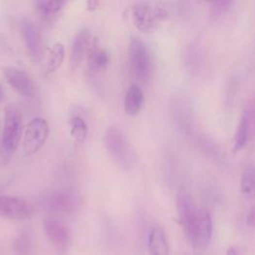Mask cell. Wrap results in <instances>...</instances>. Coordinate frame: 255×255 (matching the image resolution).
<instances>
[{
    "mask_svg": "<svg viewBox=\"0 0 255 255\" xmlns=\"http://www.w3.org/2000/svg\"><path fill=\"white\" fill-rule=\"evenodd\" d=\"M176 205L179 223L189 243L196 248L206 247L213 233L210 213L205 208L197 207L192 198L185 192L177 195Z\"/></svg>",
    "mask_w": 255,
    "mask_h": 255,
    "instance_id": "6da1fadb",
    "label": "cell"
},
{
    "mask_svg": "<svg viewBox=\"0 0 255 255\" xmlns=\"http://www.w3.org/2000/svg\"><path fill=\"white\" fill-rule=\"evenodd\" d=\"M104 143L109 155L121 169L129 171L137 165V153L129 139L119 128H109L104 135Z\"/></svg>",
    "mask_w": 255,
    "mask_h": 255,
    "instance_id": "7a4b0ae2",
    "label": "cell"
},
{
    "mask_svg": "<svg viewBox=\"0 0 255 255\" xmlns=\"http://www.w3.org/2000/svg\"><path fill=\"white\" fill-rule=\"evenodd\" d=\"M168 18V10L160 3L135 2L132 6V19L136 28L144 33L157 30Z\"/></svg>",
    "mask_w": 255,
    "mask_h": 255,
    "instance_id": "3957f363",
    "label": "cell"
},
{
    "mask_svg": "<svg viewBox=\"0 0 255 255\" xmlns=\"http://www.w3.org/2000/svg\"><path fill=\"white\" fill-rule=\"evenodd\" d=\"M43 206L52 213L70 215L79 209L81 197L77 191L71 189H59L53 191L44 197Z\"/></svg>",
    "mask_w": 255,
    "mask_h": 255,
    "instance_id": "277c9868",
    "label": "cell"
},
{
    "mask_svg": "<svg viewBox=\"0 0 255 255\" xmlns=\"http://www.w3.org/2000/svg\"><path fill=\"white\" fill-rule=\"evenodd\" d=\"M129 60L133 74L138 81L148 82L152 74L151 54L147 45L137 37H133L130 41Z\"/></svg>",
    "mask_w": 255,
    "mask_h": 255,
    "instance_id": "5b68a950",
    "label": "cell"
},
{
    "mask_svg": "<svg viewBox=\"0 0 255 255\" xmlns=\"http://www.w3.org/2000/svg\"><path fill=\"white\" fill-rule=\"evenodd\" d=\"M50 133L48 122L42 117L32 119L26 126L22 140V155L29 157L37 153L45 144Z\"/></svg>",
    "mask_w": 255,
    "mask_h": 255,
    "instance_id": "8992f818",
    "label": "cell"
},
{
    "mask_svg": "<svg viewBox=\"0 0 255 255\" xmlns=\"http://www.w3.org/2000/svg\"><path fill=\"white\" fill-rule=\"evenodd\" d=\"M23 133V124L20 112L13 106H7L4 112V125L1 137L3 149L13 154L20 143Z\"/></svg>",
    "mask_w": 255,
    "mask_h": 255,
    "instance_id": "52a82bcc",
    "label": "cell"
},
{
    "mask_svg": "<svg viewBox=\"0 0 255 255\" xmlns=\"http://www.w3.org/2000/svg\"><path fill=\"white\" fill-rule=\"evenodd\" d=\"M44 232L50 243L59 252H65L71 244V231L58 217L48 216L43 222Z\"/></svg>",
    "mask_w": 255,
    "mask_h": 255,
    "instance_id": "ba28073f",
    "label": "cell"
},
{
    "mask_svg": "<svg viewBox=\"0 0 255 255\" xmlns=\"http://www.w3.org/2000/svg\"><path fill=\"white\" fill-rule=\"evenodd\" d=\"M97 45L98 42L96 38L89 29L80 30L72 44V49L70 54L71 65L74 68L79 67L84 61L87 60L91 51H92Z\"/></svg>",
    "mask_w": 255,
    "mask_h": 255,
    "instance_id": "9c48e42d",
    "label": "cell"
},
{
    "mask_svg": "<svg viewBox=\"0 0 255 255\" xmlns=\"http://www.w3.org/2000/svg\"><path fill=\"white\" fill-rule=\"evenodd\" d=\"M33 213V208L25 199L0 195V217L14 221H23L29 218Z\"/></svg>",
    "mask_w": 255,
    "mask_h": 255,
    "instance_id": "30bf717a",
    "label": "cell"
},
{
    "mask_svg": "<svg viewBox=\"0 0 255 255\" xmlns=\"http://www.w3.org/2000/svg\"><path fill=\"white\" fill-rule=\"evenodd\" d=\"M253 123H254V108L252 104H248L244 108L240 118V122L234 135L233 144H232L233 153L240 152L249 143L253 132Z\"/></svg>",
    "mask_w": 255,
    "mask_h": 255,
    "instance_id": "8fae6325",
    "label": "cell"
},
{
    "mask_svg": "<svg viewBox=\"0 0 255 255\" xmlns=\"http://www.w3.org/2000/svg\"><path fill=\"white\" fill-rule=\"evenodd\" d=\"M3 76L6 82L18 93L24 97H33L35 94V86L32 79L26 72L16 67L3 68Z\"/></svg>",
    "mask_w": 255,
    "mask_h": 255,
    "instance_id": "7c38bea8",
    "label": "cell"
},
{
    "mask_svg": "<svg viewBox=\"0 0 255 255\" xmlns=\"http://www.w3.org/2000/svg\"><path fill=\"white\" fill-rule=\"evenodd\" d=\"M20 30L30 57L38 60L42 54V39L38 27L30 19H23Z\"/></svg>",
    "mask_w": 255,
    "mask_h": 255,
    "instance_id": "4fadbf2b",
    "label": "cell"
},
{
    "mask_svg": "<svg viewBox=\"0 0 255 255\" xmlns=\"http://www.w3.org/2000/svg\"><path fill=\"white\" fill-rule=\"evenodd\" d=\"M150 255H170V246L166 232L160 226H154L148 236Z\"/></svg>",
    "mask_w": 255,
    "mask_h": 255,
    "instance_id": "5bb4252c",
    "label": "cell"
},
{
    "mask_svg": "<svg viewBox=\"0 0 255 255\" xmlns=\"http://www.w3.org/2000/svg\"><path fill=\"white\" fill-rule=\"evenodd\" d=\"M143 103L144 96L142 89L138 85L132 84L128 89L124 99V109L126 114L132 117L137 116L142 111Z\"/></svg>",
    "mask_w": 255,
    "mask_h": 255,
    "instance_id": "9a60e30c",
    "label": "cell"
},
{
    "mask_svg": "<svg viewBox=\"0 0 255 255\" xmlns=\"http://www.w3.org/2000/svg\"><path fill=\"white\" fill-rule=\"evenodd\" d=\"M65 58V47L62 43L54 44L49 52L48 61L46 65V74L51 75L55 73L63 64Z\"/></svg>",
    "mask_w": 255,
    "mask_h": 255,
    "instance_id": "2e32d148",
    "label": "cell"
},
{
    "mask_svg": "<svg viewBox=\"0 0 255 255\" xmlns=\"http://www.w3.org/2000/svg\"><path fill=\"white\" fill-rule=\"evenodd\" d=\"M87 64L89 65L90 70L94 72L101 71L105 69L109 63H110V54L108 53L107 50L102 49L97 45L92 51H91L90 55L87 58Z\"/></svg>",
    "mask_w": 255,
    "mask_h": 255,
    "instance_id": "e0dca14e",
    "label": "cell"
},
{
    "mask_svg": "<svg viewBox=\"0 0 255 255\" xmlns=\"http://www.w3.org/2000/svg\"><path fill=\"white\" fill-rule=\"evenodd\" d=\"M88 126L81 117L75 116L70 120V135L78 143H84L88 137Z\"/></svg>",
    "mask_w": 255,
    "mask_h": 255,
    "instance_id": "ac0fdd59",
    "label": "cell"
},
{
    "mask_svg": "<svg viewBox=\"0 0 255 255\" xmlns=\"http://www.w3.org/2000/svg\"><path fill=\"white\" fill-rule=\"evenodd\" d=\"M240 191L246 197H252L254 194V168L252 165L246 166L242 173Z\"/></svg>",
    "mask_w": 255,
    "mask_h": 255,
    "instance_id": "d6986e66",
    "label": "cell"
},
{
    "mask_svg": "<svg viewBox=\"0 0 255 255\" xmlns=\"http://www.w3.org/2000/svg\"><path fill=\"white\" fill-rule=\"evenodd\" d=\"M13 250L17 255H31L33 244L27 233H21L17 236L13 242Z\"/></svg>",
    "mask_w": 255,
    "mask_h": 255,
    "instance_id": "ffe728a7",
    "label": "cell"
},
{
    "mask_svg": "<svg viewBox=\"0 0 255 255\" xmlns=\"http://www.w3.org/2000/svg\"><path fill=\"white\" fill-rule=\"evenodd\" d=\"M66 5L65 1H60V0H54V1H38L36 3V7L40 14L44 16H52L59 13Z\"/></svg>",
    "mask_w": 255,
    "mask_h": 255,
    "instance_id": "44dd1931",
    "label": "cell"
},
{
    "mask_svg": "<svg viewBox=\"0 0 255 255\" xmlns=\"http://www.w3.org/2000/svg\"><path fill=\"white\" fill-rule=\"evenodd\" d=\"M232 5V2L229 1H220L211 4V10L213 16H223L224 15Z\"/></svg>",
    "mask_w": 255,
    "mask_h": 255,
    "instance_id": "7402d4cb",
    "label": "cell"
},
{
    "mask_svg": "<svg viewBox=\"0 0 255 255\" xmlns=\"http://www.w3.org/2000/svg\"><path fill=\"white\" fill-rule=\"evenodd\" d=\"M254 207H251V209L249 210V212L247 213V216H246V223L249 226H253L254 225Z\"/></svg>",
    "mask_w": 255,
    "mask_h": 255,
    "instance_id": "603a6c76",
    "label": "cell"
},
{
    "mask_svg": "<svg viewBox=\"0 0 255 255\" xmlns=\"http://www.w3.org/2000/svg\"><path fill=\"white\" fill-rule=\"evenodd\" d=\"M97 6H98V2H88L87 3V9L90 10V11H94L97 9Z\"/></svg>",
    "mask_w": 255,
    "mask_h": 255,
    "instance_id": "cb8c5ba5",
    "label": "cell"
},
{
    "mask_svg": "<svg viewBox=\"0 0 255 255\" xmlns=\"http://www.w3.org/2000/svg\"><path fill=\"white\" fill-rule=\"evenodd\" d=\"M226 255H238V252L235 251V249L233 247H230L227 251V254Z\"/></svg>",
    "mask_w": 255,
    "mask_h": 255,
    "instance_id": "d4e9b609",
    "label": "cell"
},
{
    "mask_svg": "<svg viewBox=\"0 0 255 255\" xmlns=\"http://www.w3.org/2000/svg\"><path fill=\"white\" fill-rule=\"evenodd\" d=\"M4 99V92H3V89L1 87V85H0V103H1Z\"/></svg>",
    "mask_w": 255,
    "mask_h": 255,
    "instance_id": "484cf974",
    "label": "cell"
}]
</instances>
